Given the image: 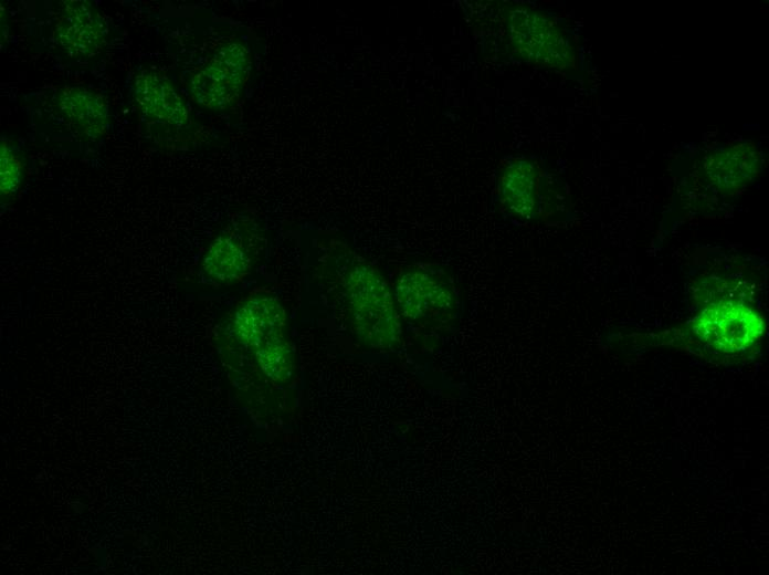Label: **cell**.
<instances>
[{
	"instance_id": "6da1fadb",
	"label": "cell",
	"mask_w": 769,
	"mask_h": 575,
	"mask_svg": "<svg viewBox=\"0 0 769 575\" xmlns=\"http://www.w3.org/2000/svg\"><path fill=\"white\" fill-rule=\"evenodd\" d=\"M309 273L323 304L362 346L390 351L401 344L403 322L390 281L349 244L319 242Z\"/></svg>"
},
{
	"instance_id": "7a4b0ae2",
	"label": "cell",
	"mask_w": 769,
	"mask_h": 575,
	"mask_svg": "<svg viewBox=\"0 0 769 575\" xmlns=\"http://www.w3.org/2000/svg\"><path fill=\"white\" fill-rule=\"evenodd\" d=\"M763 316L750 305L734 300L706 305L685 325L667 332V339L685 349L719 360L747 358L765 335Z\"/></svg>"
},
{
	"instance_id": "3957f363",
	"label": "cell",
	"mask_w": 769,
	"mask_h": 575,
	"mask_svg": "<svg viewBox=\"0 0 769 575\" xmlns=\"http://www.w3.org/2000/svg\"><path fill=\"white\" fill-rule=\"evenodd\" d=\"M403 323L443 327L456 318L460 297L453 278L441 266L417 262L394 270L390 281Z\"/></svg>"
},
{
	"instance_id": "277c9868",
	"label": "cell",
	"mask_w": 769,
	"mask_h": 575,
	"mask_svg": "<svg viewBox=\"0 0 769 575\" xmlns=\"http://www.w3.org/2000/svg\"><path fill=\"white\" fill-rule=\"evenodd\" d=\"M227 348L240 356L250 386L262 402L270 404L271 409L293 404L298 374L288 325Z\"/></svg>"
},
{
	"instance_id": "5b68a950",
	"label": "cell",
	"mask_w": 769,
	"mask_h": 575,
	"mask_svg": "<svg viewBox=\"0 0 769 575\" xmlns=\"http://www.w3.org/2000/svg\"><path fill=\"white\" fill-rule=\"evenodd\" d=\"M503 23L514 56L559 71L578 69V52L568 32L549 14L526 4H505Z\"/></svg>"
},
{
	"instance_id": "8992f818",
	"label": "cell",
	"mask_w": 769,
	"mask_h": 575,
	"mask_svg": "<svg viewBox=\"0 0 769 575\" xmlns=\"http://www.w3.org/2000/svg\"><path fill=\"white\" fill-rule=\"evenodd\" d=\"M266 238L252 219H240L223 229L209 244L200 263L203 281L213 286L243 282L259 263Z\"/></svg>"
},
{
	"instance_id": "52a82bcc",
	"label": "cell",
	"mask_w": 769,
	"mask_h": 575,
	"mask_svg": "<svg viewBox=\"0 0 769 575\" xmlns=\"http://www.w3.org/2000/svg\"><path fill=\"white\" fill-rule=\"evenodd\" d=\"M251 53L239 41L221 45L189 79V91L194 102L213 111L235 105L251 74Z\"/></svg>"
},
{
	"instance_id": "ba28073f",
	"label": "cell",
	"mask_w": 769,
	"mask_h": 575,
	"mask_svg": "<svg viewBox=\"0 0 769 575\" xmlns=\"http://www.w3.org/2000/svg\"><path fill=\"white\" fill-rule=\"evenodd\" d=\"M544 170L535 160L515 157L502 164L496 195L498 207L506 216L533 220L544 215Z\"/></svg>"
},
{
	"instance_id": "9c48e42d",
	"label": "cell",
	"mask_w": 769,
	"mask_h": 575,
	"mask_svg": "<svg viewBox=\"0 0 769 575\" xmlns=\"http://www.w3.org/2000/svg\"><path fill=\"white\" fill-rule=\"evenodd\" d=\"M763 157L751 142L727 143L707 154L700 167L705 182L720 195H733L761 171Z\"/></svg>"
},
{
	"instance_id": "30bf717a",
	"label": "cell",
	"mask_w": 769,
	"mask_h": 575,
	"mask_svg": "<svg viewBox=\"0 0 769 575\" xmlns=\"http://www.w3.org/2000/svg\"><path fill=\"white\" fill-rule=\"evenodd\" d=\"M54 38L71 56L89 58L106 45L107 25L87 1H65L55 23Z\"/></svg>"
},
{
	"instance_id": "8fae6325",
	"label": "cell",
	"mask_w": 769,
	"mask_h": 575,
	"mask_svg": "<svg viewBox=\"0 0 769 575\" xmlns=\"http://www.w3.org/2000/svg\"><path fill=\"white\" fill-rule=\"evenodd\" d=\"M135 102L149 121L175 129L190 122L189 109L172 83L162 74L144 70L133 84Z\"/></svg>"
},
{
	"instance_id": "7c38bea8",
	"label": "cell",
	"mask_w": 769,
	"mask_h": 575,
	"mask_svg": "<svg viewBox=\"0 0 769 575\" xmlns=\"http://www.w3.org/2000/svg\"><path fill=\"white\" fill-rule=\"evenodd\" d=\"M56 103L63 118L81 136L95 139L106 133L109 111L97 93L83 86L69 85L60 91Z\"/></svg>"
},
{
	"instance_id": "4fadbf2b",
	"label": "cell",
	"mask_w": 769,
	"mask_h": 575,
	"mask_svg": "<svg viewBox=\"0 0 769 575\" xmlns=\"http://www.w3.org/2000/svg\"><path fill=\"white\" fill-rule=\"evenodd\" d=\"M23 161L12 142L1 139L0 146V194L2 201H13L20 190Z\"/></svg>"
}]
</instances>
